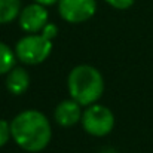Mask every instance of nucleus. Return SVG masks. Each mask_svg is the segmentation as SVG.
I'll use <instances>...</instances> for the list:
<instances>
[{
    "instance_id": "nucleus-1",
    "label": "nucleus",
    "mask_w": 153,
    "mask_h": 153,
    "mask_svg": "<svg viewBox=\"0 0 153 153\" xmlns=\"http://www.w3.org/2000/svg\"><path fill=\"white\" fill-rule=\"evenodd\" d=\"M15 143L25 152H42L51 141L52 129L48 117L37 110H24L10 122Z\"/></svg>"
},
{
    "instance_id": "nucleus-2",
    "label": "nucleus",
    "mask_w": 153,
    "mask_h": 153,
    "mask_svg": "<svg viewBox=\"0 0 153 153\" xmlns=\"http://www.w3.org/2000/svg\"><path fill=\"white\" fill-rule=\"evenodd\" d=\"M67 86L71 100L88 107L101 98L104 92V79L95 67L80 64L70 71Z\"/></svg>"
},
{
    "instance_id": "nucleus-3",
    "label": "nucleus",
    "mask_w": 153,
    "mask_h": 153,
    "mask_svg": "<svg viewBox=\"0 0 153 153\" xmlns=\"http://www.w3.org/2000/svg\"><path fill=\"white\" fill-rule=\"evenodd\" d=\"M52 52V40L43 34H28L18 40L15 45L16 58L28 65H36L43 62Z\"/></svg>"
},
{
    "instance_id": "nucleus-4",
    "label": "nucleus",
    "mask_w": 153,
    "mask_h": 153,
    "mask_svg": "<svg viewBox=\"0 0 153 153\" xmlns=\"http://www.w3.org/2000/svg\"><path fill=\"white\" fill-rule=\"evenodd\" d=\"M80 122L88 134L94 137H104L113 129L114 116L108 107L101 104H91L82 113Z\"/></svg>"
},
{
    "instance_id": "nucleus-5",
    "label": "nucleus",
    "mask_w": 153,
    "mask_h": 153,
    "mask_svg": "<svg viewBox=\"0 0 153 153\" xmlns=\"http://www.w3.org/2000/svg\"><path fill=\"white\" fill-rule=\"evenodd\" d=\"M97 10L95 0H59L58 12L70 24H80L94 16Z\"/></svg>"
},
{
    "instance_id": "nucleus-6",
    "label": "nucleus",
    "mask_w": 153,
    "mask_h": 153,
    "mask_svg": "<svg viewBox=\"0 0 153 153\" xmlns=\"http://www.w3.org/2000/svg\"><path fill=\"white\" fill-rule=\"evenodd\" d=\"M48 10L40 3H31L19 12V27L30 34L39 33L48 24Z\"/></svg>"
},
{
    "instance_id": "nucleus-7",
    "label": "nucleus",
    "mask_w": 153,
    "mask_h": 153,
    "mask_svg": "<svg viewBox=\"0 0 153 153\" xmlns=\"http://www.w3.org/2000/svg\"><path fill=\"white\" fill-rule=\"evenodd\" d=\"M80 107H82V105H80L79 102L71 100V98L61 101L56 105L55 113H53L56 123H58L59 126H62V128H68V126L76 125V123L82 119V113H83V111H82Z\"/></svg>"
},
{
    "instance_id": "nucleus-8",
    "label": "nucleus",
    "mask_w": 153,
    "mask_h": 153,
    "mask_svg": "<svg viewBox=\"0 0 153 153\" xmlns=\"http://www.w3.org/2000/svg\"><path fill=\"white\" fill-rule=\"evenodd\" d=\"M30 85V76L25 68L22 67H13L7 76H6V88L13 95H21L28 89Z\"/></svg>"
},
{
    "instance_id": "nucleus-9",
    "label": "nucleus",
    "mask_w": 153,
    "mask_h": 153,
    "mask_svg": "<svg viewBox=\"0 0 153 153\" xmlns=\"http://www.w3.org/2000/svg\"><path fill=\"white\" fill-rule=\"evenodd\" d=\"M21 12V0H0V24H9Z\"/></svg>"
},
{
    "instance_id": "nucleus-10",
    "label": "nucleus",
    "mask_w": 153,
    "mask_h": 153,
    "mask_svg": "<svg viewBox=\"0 0 153 153\" xmlns=\"http://www.w3.org/2000/svg\"><path fill=\"white\" fill-rule=\"evenodd\" d=\"M16 55L6 43L0 42V74L9 73L15 67Z\"/></svg>"
},
{
    "instance_id": "nucleus-11",
    "label": "nucleus",
    "mask_w": 153,
    "mask_h": 153,
    "mask_svg": "<svg viewBox=\"0 0 153 153\" xmlns=\"http://www.w3.org/2000/svg\"><path fill=\"white\" fill-rule=\"evenodd\" d=\"M12 137V132H10V123H7L6 120H1L0 119V147L4 146Z\"/></svg>"
},
{
    "instance_id": "nucleus-12",
    "label": "nucleus",
    "mask_w": 153,
    "mask_h": 153,
    "mask_svg": "<svg viewBox=\"0 0 153 153\" xmlns=\"http://www.w3.org/2000/svg\"><path fill=\"white\" fill-rule=\"evenodd\" d=\"M134 1H135V0H105V3H108L111 7L120 9V10L131 7V6L134 4Z\"/></svg>"
},
{
    "instance_id": "nucleus-13",
    "label": "nucleus",
    "mask_w": 153,
    "mask_h": 153,
    "mask_svg": "<svg viewBox=\"0 0 153 153\" xmlns=\"http://www.w3.org/2000/svg\"><path fill=\"white\" fill-rule=\"evenodd\" d=\"M42 34L45 36V37H48V39H53L56 34H58V28H56V25L55 24H52V22H48L46 25H45V28L42 30Z\"/></svg>"
},
{
    "instance_id": "nucleus-14",
    "label": "nucleus",
    "mask_w": 153,
    "mask_h": 153,
    "mask_svg": "<svg viewBox=\"0 0 153 153\" xmlns=\"http://www.w3.org/2000/svg\"><path fill=\"white\" fill-rule=\"evenodd\" d=\"M36 3H40V4H43V6H51L53 3H58L59 0H34Z\"/></svg>"
},
{
    "instance_id": "nucleus-15",
    "label": "nucleus",
    "mask_w": 153,
    "mask_h": 153,
    "mask_svg": "<svg viewBox=\"0 0 153 153\" xmlns=\"http://www.w3.org/2000/svg\"><path fill=\"white\" fill-rule=\"evenodd\" d=\"M101 153H116V152H114L113 149H104Z\"/></svg>"
}]
</instances>
